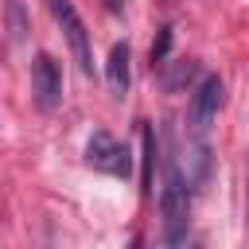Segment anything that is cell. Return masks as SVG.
Here are the masks:
<instances>
[{
	"label": "cell",
	"instance_id": "6da1fadb",
	"mask_svg": "<svg viewBox=\"0 0 249 249\" xmlns=\"http://www.w3.org/2000/svg\"><path fill=\"white\" fill-rule=\"evenodd\" d=\"M160 210H163V230L167 241H179L191 218V187L179 171L175 160H163V187H160Z\"/></svg>",
	"mask_w": 249,
	"mask_h": 249
},
{
	"label": "cell",
	"instance_id": "7a4b0ae2",
	"mask_svg": "<svg viewBox=\"0 0 249 249\" xmlns=\"http://www.w3.org/2000/svg\"><path fill=\"white\" fill-rule=\"evenodd\" d=\"M86 163L93 167V171H105V175H113V179H128L132 175V152H128V144H121L113 132H105V128H97L89 140H86Z\"/></svg>",
	"mask_w": 249,
	"mask_h": 249
},
{
	"label": "cell",
	"instance_id": "3957f363",
	"mask_svg": "<svg viewBox=\"0 0 249 249\" xmlns=\"http://www.w3.org/2000/svg\"><path fill=\"white\" fill-rule=\"evenodd\" d=\"M47 8H51V16H54V23L62 27L66 47H70V54H74L78 70L89 78V74H93V51H89V31H86L82 16L74 12V4H70V0H47Z\"/></svg>",
	"mask_w": 249,
	"mask_h": 249
},
{
	"label": "cell",
	"instance_id": "277c9868",
	"mask_svg": "<svg viewBox=\"0 0 249 249\" xmlns=\"http://www.w3.org/2000/svg\"><path fill=\"white\" fill-rule=\"evenodd\" d=\"M31 97L43 113H54L62 101V70L51 54H35L31 62Z\"/></svg>",
	"mask_w": 249,
	"mask_h": 249
},
{
	"label": "cell",
	"instance_id": "5b68a950",
	"mask_svg": "<svg viewBox=\"0 0 249 249\" xmlns=\"http://www.w3.org/2000/svg\"><path fill=\"white\" fill-rule=\"evenodd\" d=\"M222 101H226V86H222V78H218V74H206V78L198 82L195 97H191V132H195V136H202V132L210 128V121L218 117Z\"/></svg>",
	"mask_w": 249,
	"mask_h": 249
},
{
	"label": "cell",
	"instance_id": "8992f818",
	"mask_svg": "<svg viewBox=\"0 0 249 249\" xmlns=\"http://www.w3.org/2000/svg\"><path fill=\"white\" fill-rule=\"evenodd\" d=\"M105 78H109V89L117 97L128 93V86H132V54H128V43H113L109 62H105Z\"/></svg>",
	"mask_w": 249,
	"mask_h": 249
},
{
	"label": "cell",
	"instance_id": "52a82bcc",
	"mask_svg": "<svg viewBox=\"0 0 249 249\" xmlns=\"http://www.w3.org/2000/svg\"><path fill=\"white\" fill-rule=\"evenodd\" d=\"M179 171H187L183 179H187L191 191L206 183V175H210V148H206L202 136H195V144H187V152H183V167H179Z\"/></svg>",
	"mask_w": 249,
	"mask_h": 249
},
{
	"label": "cell",
	"instance_id": "ba28073f",
	"mask_svg": "<svg viewBox=\"0 0 249 249\" xmlns=\"http://www.w3.org/2000/svg\"><path fill=\"white\" fill-rule=\"evenodd\" d=\"M140 136H144V195H152L156 191V163H160V140H156V128L152 124H144L140 128Z\"/></svg>",
	"mask_w": 249,
	"mask_h": 249
},
{
	"label": "cell",
	"instance_id": "9c48e42d",
	"mask_svg": "<svg viewBox=\"0 0 249 249\" xmlns=\"http://www.w3.org/2000/svg\"><path fill=\"white\" fill-rule=\"evenodd\" d=\"M160 70H163V86H167V89H183V86L198 74V62H191V58H187V62L175 58V62H163Z\"/></svg>",
	"mask_w": 249,
	"mask_h": 249
},
{
	"label": "cell",
	"instance_id": "30bf717a",
	"mask_svg": "<svg viewBox=\"0 0 249 249\" xmlns=\"http://www.w3.org/2000/svg\"><path fill=\"white\" fill-rule=\"evenodd\" d=\"M167 51H171V27H163V31H160V39L152 43V70L167 62Z\"/></svg>",
	"mask_w": 249,
	"mask_h": 249
},
{
	"label": "cell",
	"instance_id": "8fae6325",
	"mask_svg": "<svg viewBox=\"0 0 249 249\" xmlns=\"http://www.w3.org/2000/svg\"><path fill=\"white\" fill-rule=\"evenodd\" d=\"M8 16H12V39H23V12H19V0H8Z\"/></svg>",
	"mask_w": 249,
	"mask_h": 249
},
{
	"label": "cell",
	"instance_id": "7c38bea8",
	"mask_svg": "<svg viewBox=\"0 0 249 249\" xmlns=\"http://www.w3.org/2000/svg\"><path fill=\"white\" fill-rule=\"evenodd\" d=\"M105 8H109L113 16H121V12H124V0H105Z\"/></svg>",
	"mask_w": 249,
	"mask_h": 249
},
{
	"label": "cell",
	"instance_id": "4fadbf2b",
	"mask_svg": "<svg viewBox=\"0 0 249 249\" xmlns=\"http://www.w3.org/2000/svg\"><path fill=\"white\" fill-rule=\"evenodd\" d=\"M187 249H202V245H187Z\"/></svg>",
	"mask_w": 249,
	"mask_h": 249
}]
</instances>
